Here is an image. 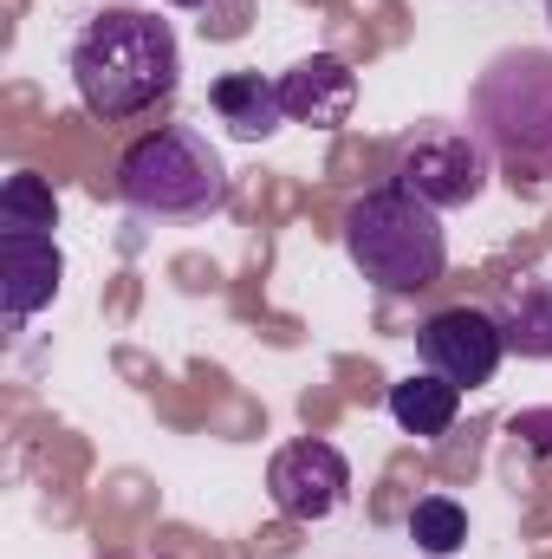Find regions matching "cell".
Listing matches in <instances>:
<instances>
[{"label":"cell","mask_w":552,"mask_h":559,"mask_svg":"<svg viewBox=\"0 0 552 559\" xmlns=\"http://www.w3.org/2000/svg\"><path fill=\"white\" fill-rule=\"evenodd\" d=\"M514 429H552L547 411H527V417H514ZM533 449H552V436H533Z\"/></svg>","instance_id":"9a60e30c"},{"label":"cell","mask_w":552,"mask_h":559,"mask_svg":"<svg viewBox=\"0 0 552 559\" xmlns=\"http://www.w3.org/2000/svg\"><path fill=\"white\" fill-rule=\"evenodd\" d=\"M65 254L52 241V228H0V306H7V332H20L33 312H46L59 299Z\"/></svg>","instance_id":"ba28073f"},{"label":"cell","mask_w":552,"mask_h":559,"mask_svg":"<svg viewBox=\"0 0 552 559\" xmlns=\"http://www.w3.org/2000/svg\"><path fill=\"white\" fill-rule=\"evenodd\" d=\"M410 540H416V554H429V559L461 554L468 547V508L448 501V495H422L410 508Z\"/></svg>","instance_id":"4fadbf2b"},{"label":"cell","mask_w":552,"mask_h":559,"mask_svg":"<svg viewBox=\"0 0 552 559\" xmlns=\"http://www.w3.org/2000/svg\"><path fill=\"white\" fill-rule=\"evenodd\" d=\"M488 176H494V156L481 150V138L468 124L429 118V124H416L410 138L397 143V176L391 182L422 195L429 209H468L488 189Z\"/></svg>","instance_id":"5b68a950"},{"label":"cell","mask_w":552,"mask_h":559,"mask_svg":"<svg viewBox=\"0 0 552 559\" xmlns=\"http://www.w3.org/2000/svg\"><path fill=\"white\" fill-rule=\"evenodd\" d=\"M208 105H215V118H221L241 143H267L279 124H286L279 79H261V72H221V79L208 85Z\"/></svg>","instance_id":"8fae6325"},{"label":"cell","mask_w":552,"mask_h":559,"mask_svg":"<svg viewBox=\"0 0 552 559\" xmlns=\"http://www.w3.org/2000/svg\"><path fill=\"white\" fill-rule=\"evenodd\" d=\"M345 254L384 299H416L448 274L442 209H429L397 182H377L345 209Z\"/></svg>","instance_id":"3957f363"},{"label":"cell","mask_w":552,"mask_h":559,"mask_svg":"<svg viewBox=\"0 0 552 559\" xmlns=\"http://www.w3.org/2000/svg\"><path fill=\"white\" fill-rule=\"evenodd\" d=\"M267 495H274V508L286 521H325V514H338L345 495H351V462H345L332 442L299 436V442L274 449V462H267Z\"/></svg>","instance_id":"52a82bcc"},{"label":"cell","mask_w":552,"mask_h":559,"mask_svg":"<svg viewBox=\"0 0 552 559\" xmlns=\"http://www.w3.org/2000/svg\"><path fill=\"white\" fill-rule=\"evenodd\" d=\"M547 20H552V0H547Z\"/></svg>","instance_id":"e0dca14e"},{"label":"cell","mask_w":552,"mask_h":559,"mask_svg":"<svg viewBox=\"0 0 552 559\" xmlns=\"http://www.w3.org/2000/svg\"><path fill=\"white\" fill-rule=\"evenodd\" d=\"M65 66H72V92L92 118L131 124L143 111L169 105V92L182 79V46H176L169 20L137 13V7H105L79 26Z\"/></svg>","instance_id":"6da1fadb"},{"label":"cell","mask_w":552,"mask_h":559,"mask_svg":"<svg viewBox=\"0 0 552 559\" xmlns=\"http://www.w3.org/2000/svg\"><path fill=\"white\" fill-rule=\"evenodd\" d=\"M228 163L195 124H163L118 156V195L143 222H208L228 209Z\"/></svg>","instance_id":"277c9868"},{"label":"cell","mask_w":552,"mask_h":559,"mask_svg":"<svg viewBox=\"0 0 552 559\" xmlns=\"http://www.w3.org/2000/svg\"><path fill=\"white\" fill-rule=\"evenodd\" d=\"M455 411H461V384H448V378H435V371H416L404 384H391V417H397L404 436L435 442V436L455 429Z\"/></svg>","instance_id":"7c38bea8"},{"label":"cell","mask_w":552,"mask_h":559,"mask_svg":"<svg viewBox=\"0 0 552 559\" xmlns=\"http://www.w3.org/2000/svg\"><path fill=\"white\" fill-rule=\"evenodd\" d=\"M494 319L514 358H552V280L540 267L514 274L494 293Z\"/></svg>","instance_id":"30bf717a"},{"label":"cell","mask_w":552,"mask_h":559,"mask_svg":"<svg viewBox=\"0 0 552 559\" xmlns=\"http://www.w3.org/2000/svg\"><path fill=\"white\" fill-rule=\"evenodd\" d=\"M279 105H286L292 124L338 131V124L351 118V105H358V72H351L345 59H332V52H312V59H299V66L279 79Z\"/></svg>","instance_id":"9c48e42d"},{"label":"cell","mask_w":552,"mask_h":559,"mask_svg":"<svg viewBox=\"0 0 552 559\" xmlns=\"http://www.w3.org/2000/svg\"><path fill=\"white\" fill-rule=\"evenodd\" d=\"M468 131L514 182H552V52L507 46L468 85Z\"/></svg>","instance_id":"7a4b0ae2"},{"label":"cell","mask_w":552,"mask_h":559,"mask_svg":"<svg viewBox=\"0 0 552 559\" xmlns=\"http://www.w3.org/2000/svg\"><path fill=\"white\" fill-rule=\"evenodd\" d=\"M169 7H208V0H169Z\"/></svg>","instance_id":"2e32d148"},{"label":"cell","mask_w":552,"mask_h":559,"mask_svg":"<svg viewBox=\"0 0 552 559\" xmlns=\"http://www.w3.org/2000/svg\"><path fill=\"white\" fill-rule=\"evenodd\" d=\"M0 228H59V202H52V189L33 169L7 176V189H0Z\"/></svg>","instance_id":"5bb4252c"},{"label":"cell","mask_w":552,"mask_h":559,"mask_svg":"<svg viewBox=\"0 0 552 559\" xmlns=\"http://www.w3.org/2000/svg\"><path fill=\"white\" fill-rule=\"evenodd\" d=\"M416 358H422L435 378L461 384V391L494 384V371H501V358H507V338H501L494 306H442V312H429V319L416 325Z\"/></svg>","instance_id":"8992f818"}]
</instances>
